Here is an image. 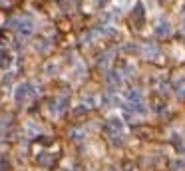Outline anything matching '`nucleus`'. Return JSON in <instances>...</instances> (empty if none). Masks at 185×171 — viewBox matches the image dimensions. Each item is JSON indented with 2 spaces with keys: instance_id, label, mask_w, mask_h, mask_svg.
I'll return each instance as SVG.
<instances>
[{
  "instance_id": "nucleus-1",
  "label": "nucleus",
  "mask_w": 185,
  "mask_h": 171,
  "mask_svg": "<svg viewBox=\"0 0 185 171\" xmlns=\"http://www.w3.org/2000/svg\"><path fill=\"white\" fill-rule=\"evenodd\" d=\"M171 32V26L167 22H159V26H155V34L159 36V38H163V36H167Z\"/></svg>"
},
{
  "instance_id": "nucleus-2",
  "label": "nucleus",
  "mask_w": 185,
  "mask_h": 171,
  "mask_svg": "<svg viewBox=\"0 0 185 171\" xmlns=\"http://www.w3.org/2000/svg\"><path fill=\"white\" fill-rule=\"evenodd\" d=\"M28 90H30V86H26V84H24V86H20V88H18V92H16V100H18V101H20V100H24L26 95L30 94Z\"/></svg>"
},
{
  "instance_id": "nucleus-3",
  "label": "nucleus",
  "mask_w": 185,
  "mask_h": 171,
  "mask_svg": "<svg viewBox=\"0 0 185 171\" xmlns=\"http://www.w3.org/2000/svg\"><path fill=\"white\" fill-rule=\"evenodd\" d=\"M133 18L135 20H143V6H141V4H138V6H135V10H133Z\"/></svg>"
},
{
  "instance_id": "nucleus-4",
  "label": "nucleus",
  "mask_w": 185,
  "mask_h": 171,
  "mask_svg": "<svg viewBox=\"0 0 185 171\" xmlns=\"http://www.w3.org/2000/svg\"><path fill=\"white\" fill-rule=\"evenodd\" d=\"M183 84H185V74H181V76H177L175 80H173V86H175V90H181Z\"/></svg>"
},
{
  "instance_id": "nucleus-5",
  "label": "nucleus",
  "mask_w": 185,
  "mask_h": 171,
  "mask_svg": "<svg viewBox=\"0 0 185 171\" xmlns=\"http://www.w3.org/2000/svg\"><path fill=\"white\" fill-rule=\"evenodd\" d=\"M171 167H173V169H177V171L185 169V159H177V161H173V163H171Z\"/></svg>"
},
{
  "instance_id": "nucleus-6",
  "label": "nucleus",
  "mask_w": 185,
  "mask_h": 171,
  "mask_svg": "<svg viewBox=\"0 0 185 171\" xmlns=\"http://www.w3.org/2000/svg\"><path fill=\"white\" fill-rule=\"evenodd\" d=\"M143 52H145V54H148V56H153L155 52H157V48H155V46H151V44H148V46L143 48Z\"/></svg>"
}]
</instances>
